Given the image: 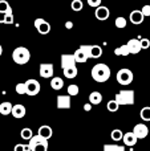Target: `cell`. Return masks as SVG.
Returning a JSON list of instances; mask_svg holds the SVG:
<instances>
[{"mask_svg": "<svg viewBox=\"0 0 150 151\" xmlns=\"http://www.w3.org/2000/svg\"><path fill=\"white\" fill-rule=\"evenodd\" d=\"M90 74L96 82H105L110 78V68L105 64H97L92 68Z\"/></svg>", "mask_w": 150, "mask_h": 151, "instance_id": "obj_1", "label": "cell"}, {"mask_svg": "<svg viewBox=\"0 0 150 151\" xmlns=\"http://www.w3.org/2000/svg\"><path fill=\"white\" fill-rule=\"evenodd\" d=\"M12 58L16 64L19 65H25L31 58V53H29L28 48L25 47H17L12 53Z\"/></svg>", "mask_w": 150, "mask_h": 151, "instance_id": "obj_2", "label": "cell"}, {"mask_svg": "<svg viewBox=\"0 0 150 151\" xmlns=\"http://www.w3.org/2000/svg\"><path fill=\"white\" fill-rule=\"evenodd\" d=\"M114 101L118 104V106L134 104V90H120L114 97Z\"/></svg>", "mask_w": 150, "mask_h": 151, "instance_id": "obj_3", "label": "cell"}, {"mask_svg": "<svg viewBox=\"0 0 150 151\" xmlns=\"http://www.w3.org/2000/svg\"><path fill=\"white\" fill-rule=\"evenodd\" d=\"M116 78H117V81H118L120 85H129V83L133 82L134 76H133V72L130 70V69L122 68V69H120V70L117 72Z\"/></svg>", "mask_w": 150, "mask_h": 151, "instance_id": "obj_4", "label": "cell"}, {"mask_svg": "<svg viewBox=\"0 0 150 151\" xmlns=\"http://www.w3.org/2000/svg\"><path fill=\"white\" fill-rule=\"evenodd\" d=\"M80 48L87 53L88 58H100L102 56V48L100 45H81Z\"/></svg>", "mask_w": 150, "mask_h": 151, "instance_id": "obj_5", "label": "cell"}, {"mask_svg": "<svg viewBox=\"0 0 150 151\" xmlns=\"http://www.w3.org/2000/svg\"><path fill=\"white\" fill-rule=\"evenodd\" d=\"M25 86H27V94L28 96H36V94L40 93V89H41V86H40V82L37 80H35V78H29V80H27L25 82Z\"/></svg>", "mask_w": 150, "mask_h": 151, "instance_id": "obj_6", "label": "cell"}, {"mask_svg": "<svg viewBox=\"0 0 150 151\" xmlns=\"http://www.w3.org/2000/svg\"><path fill=\"white\" fill-rule=\"evenodd\" d=\"M33 24L40 35H48L50 32V24L44 19H36Z\"/></svg>", "mask_w": 150, "mask_h": 151, "instance_id": "obj_7", "label": "cell"}, {"mask_svg": "<svg viewBox=\"0 0 150 151\" xmlns=\"http://www.w3.org/2000/svg\"><path fill=\"white\" fill-rule=\"evenodd\" d=\"M132 133L134 134V137L137 139H144V138H146V137H148L149 129H148V126L144 125V123H138V125L134 126V129H133Z\"/></svg>", "mask_w": 150, "mask_h": 151, "instance_id": "obj_8", "label": "cell"}, {"mask_svg": "<svg viewBox=\"0 0 150 151\" xmlns=\"http://www.w3.org/2000/svg\"><path fill=\"white\" fill-rule=\"evenodd\" d=\"M39 74L43 78H50L53 76V65L52 64H40Z\"/></svg>", "mask_w": 150, "mask_h": 151, "instance_id": "obj_9", "label": "cell"}, {"mask_svg": "<svg viewBox=\"0 0 150 151\" xmlns=\"http://www.w3.org/2000/svg\"><path fill=\"white\" fill-rule=\"evenodd\" d=\"M94 16H96V19H97V20L104 21V20H108V19H109V16H110V12H109V9L106 7H104V5H100L98 8H96Z\"/></svg>", "mask_w": 150, "mask_h": 151, "instance_id": "obj_10", "label": "cell"}, {"mask_svg": "<svg viewBox=\"0 0 150 151\" xmlns=\"http://www.w3.org/2000/svg\"><path fill=\"white\" fill-rule=\"evenodd\" d=\"M125 45L128 47L130 55H137V53H140V50H141L140 40L138 39H130L129 41H128V44H125Z\"/></svg>", "mask_w": 150, "mask_h": 151, "instance_id": "obj_11", "label": "cell"}, {"mask_svg": "<svg viewBox=\"0 0 150 151\" xmlns=\"http://www.w3.org/2000/svg\"><path fill=\"white\" fill-rule=\"evenodd\" d=\"M72 66H76L73 55H61V68H63V70L66 68H72Z\"/></svg>", "mask_w": 150, "mask_h": 151, "instance_id": "obj_12", "label": "cell"}, {"mask_svg": "<svg viewBox=\"0 0 150 151\" xmlns=\"http://www.w3.org/2000/svg\"><path fill=\"white\" fill-rule=\"evenodd\" d=\"M57 109H60V110L71 109V97L69 96H58L57 97Z\"/></svg>", "mask_w": 150, "mask_h": 151, "instance_id": "obj_13", "label": "cell"}, {"mask_svg": "<svg viewBox=\"0 0 150 151\" xmlns=\"http://www.w3.org/2000/svg\"><path fill=\"white\" fill-rule=\"evenodd\" d=\"M37 145H44V146H49L48 145V141L44 138H41L40 135H33L31 139H29L28 142V147H29V151H32L35 146H37Z\"/></svg>", "mask_w": 150, "mask_h": 151, "instance_id": "obj_14", "label": "cell"}, {"mask_svg": "<svg viewBox=\"0 0 150 151\" xmlns=\"http://www.w3.org/2000/svg\"><path fill=\"white\" fill-rule=\"evenodd\" d=\"M25 113H27V109H25V106H23V105L17 104V105H13L12 106V115L16 118V119L23 118L24 115H25Z\"/></svg>", "mask_w": 150, "mask_h": 151, "instance_id": "obj_15", "label": "cell"}, {"mask_svg": "<svg viewBox=\"0 0 150 151\" xmlns=\"http://www.w3.org/2000/svg\"><path fill=\"white\" fill-rule=\"evenodd\" d=\"M52 134H53V130H52L50 126L43 125V126H40L39 127V133H37V135H40L41 138H44V139H47L48 141V139L52 137Z\"/></svg>", "mask_w": 150, "mask_h": 151, "instance_id": "obj_16", "label": "cell"}, {"mask_svg": "<svg viewBox=\"0 0 150 151\" xmlns=\"http://www.w3.org/2000/svg\"><path fill=\"white\" fill-rule=\"evenodd\" d=\"M129 19H130V21H132L134 25H140V24H142V21H144V19H145V17L142 16L141 11L136 9V11H132V13H130Z\"/></svg>", "mask_w": 150, "mask_h": 151, "instance_id": "obj_17", "label": "cell"}, {"mask_svg": "<svg viewBox=\"0 0 150 151\" xmlns=\"http://www.w3.org/2000/svg\"><path fill=\"white\" fill-rule=\"evenodd\" d=\"M73 57H74V61H76V63H80V64L87 63V61L89 60V58H88V56H87V53H85L81 48H79V49L73 53Z\"/></svg>", "mask_w": 150, "mask_h": 151, "instance_id": "obj_18", "label": "cell"}, {"mask_svg": "<svg viewBox=\"0 0 150 151\" xmlns=\"http://www.w3.org/2000/svg\"><path fill=\"white\" fill-rule=\"evenodd\" d=\"M122 141H124L125 146H129V147H132V146H134V145L137 143V141H138V139L136 138V137H134V134H133L132 131H129V133L124 134V138H122Z\"/></svg>", "mask_w": 150, "mask_h": 151, "instance_id": "obj_19", "label": "cell"}, {"mask_svg": "<svg viewBox=\"0 0 150 151\" xmlns=\"http://www.w3.org/2000/svg\"><path fill=\"white\" fill-rule=\"evenodd\" d=\"M102 102V96L100 91H92L89 94V104L90 105H100Z\"/></svg>", "mask_w": 150, "mask_h": 151, "instance_id": "obj_20", "label": "cell"}, {"mask_svg": "<svg viewBox=\"0 0 150 151\" xmlns=\"http://www.w3.org/2000/svg\"><path fill=\"white\" fill-rule=\"evenodd\" d=\"M50 88H52L53 90H61V89L64 88V81H63V78H60V77H53L52 81H50Z\"/></svg>", "mask_w": 150, "mask_h": 151, "instance_id": "obj_21", "label": "cell"}, {"mask_svg": "<svg viewBox=\"0 0 150 151\" xmlns=\"http://www.w3.org/2000/svg\"><path fill=\"white\" fill-rule=\"evenodd\" d=\"M11 113H12V104L8 101L1 102V104H0V114L8 115V114H11Z\"/></svg>", "mask_w": 150, "mask_h": 151, "instance_id": "obj_22", "label": "cell"}, {"mask_svg": "<svg viewBox=\"0 0 150 151\" xmlns=\"http://www.w3.org/2000/svg\"><path fill=\"white\" fill-rule=\"evenodd\" d=\"M64 76H65V78H69V80H72V78H76L77 73H79V70H77L76 66H72V68H66L63 70Z\"/></svg>", "mask_w": 150, "mask_h": 151, "instance_id": "obj_23", "label": "cell"}, {"mask_svg": "<svg viewBox=\"0 0 150 151\" xmlns=\"http://www.w3.org/2000/svg\"><path fill=\"white\" fill-rule=\"evenodd\" d=\"M140 117L142 121H145V122H149L150 121V106H145L141 109L140 111Z\"/></svg>", "mask_w": 150, "mask_h": 151, "instance_id": "obj_24", "label": "cell"}, {"mask_svg": "<svg viewBox=\"0 0 150 151\" xmlns=\"http://www.w3.org/2000/svg\"><path fill=\"white\" fill-rule=\"evenodd\" d=\"M0 12L4 13V15L12 12V9H11V5H9V3H8L7 0H0Z\"/></svg>", "mask_w": 150, "mask_h": 151, "instance_id": "obj_25", "label": "cell"}, {"mask_svg": "<svg viewBox=\"0 0 150 151\" xmlns=\"http://www.w3.org/2000/svg\"><path fill=\"white\" fill-rule=\"evenodd\" d=\"M114 55L116 56H129V49H128L126 45H121V47L116 48L114 49Z\"/></svg>", "mask_w": 150, "mask_h": 151, "instance_id": "obj_26", "label": "cell"}, {"mask_svg": "<svg viewBox=\"0 0 150 151\" xmlns=\"http://www.w3.org/2000/svg\"><path fill=\"white\" fill-rule=\"evenodd\" d=\"M110 137L114 142H120V141H122V138H124V133H122L120 129H116V130L112 131Z\"/></svg>", "mask_w": 150, "mask_h": 151, "instance_id": "obj_27", "label": "cell"}, {"mask_svg": "<svg viewBox=\"0 0 150 151\" xmlns=\"http://www.w3.org/2000/svg\"><path fill=\"white\" fill-rule=\"evenodd\" d=\"M20 135H21V138L23 139H25V141L29 142V139L33 137V133H32V130L29 127H24L23 130L20 131Z\"/></svg>", "mask_w": 150, "mask_h": 151, "instance_id": "obj_28", "label": "cell"}, {"mask_svg": "<svg viewBox=\"0 0 150 151\" xmlns=\"http://www.w3.org/2000/svg\"><path fill=\"white\" fill-rule=\"evenodd\" d=\"M126 24H128V21H126V19H125L124 16H118V17L116 19V21H114V25H116L117 28H120V29L125 28Z\"/></svg>", "mask_w": 150, "mask_h": 151, "instance_id": "obj_29", "label": "cell"}, {"mask_svg": "<svg viewBox=\"0 0 150 151\" xmlns=\"http://www.w3.org/2000/svg\"><path fill=\"white\" fill-rule=\"evenodd\" d=\"M66 91H68V96L72 97V96H77V94L80 93V88L77 85H74V83H72V85L68 86V89H66Z\"/></svg>", "mask_w": 150, "mask_h": 151, "instance_id": "obj_30", "label": "cell"}, {"mask_svg": "<svg viewBox=\"0 0 150 151\" xmlns=\"http://www.w3.org/2000/svg\"><path fill=\"white\" fill-rule=\"evenodd\" d=\"M104 151H125V147L118 146V145H105Z\"/></svg>", "mask_w": 150, "mask_h": 151, "instance_id": "obj_31", "label": "cell"}, {"mask_svg": "<svg viewBox=\"0 0 150 151\" xmlns=\"http://www.w3.org/2000/svg\"><path fill=\"white\" fill-rule=\"evenodd\" d=\"M71 7L74 12H80V11L82 9V7H84V3H82L81 0H73V1L71 3Z\"/></svg>", "mask_w": 150, "mask_h": 151, "instance_id": "obj_32", "label": "cell"}, {"mask_svg": "<svg viewBox=\"0 0 150 151\" xmlns=\"http://www.w3.org/2000/svg\"><path fill=\"white\" fill-rule=\"evenodd\" d=\"M118 104H117L114 99H112V101H109L108 104H106V109L109 110V111H112V113H116L117 110H118Z\"/></svg>", "mask_w": 150, "mask_h": 151, "instance_id": "obj_33", "label": "cell"}, {"mask_svg": "<svg viewBox=\"0 0 150 151\" xmlns=\"http://www.w3.org/2000/svg\"><path fill=\"white\" fill-rule=\"evenodd\" d=\"M15 90H16V93L20 94V96H23V94H27V86H25V83H23V82L17 83V85H16V88H15Z\"/></svg>", "mask_w": 150, "mask_h": 151, "instance_id": "obj_34", "label": "cell"}, {"mask_svg": "<svg viewBox=\"0 0 150 151\" xmlns=\"http://www.w3.org/2000/svg\"><path fill=\"white\" fill-rule=\"evenodd\" d=\"M140 45H141V49H148V48L150 47V40L149 39H145V37H140Z\"/></svg>", "mask_w": 150, "mask_h": 151, "instance_id": "obj_35", "label": "cell"}, {"mask_svg": "<svg viewBox=\"0 0 150 151\" xmlns=\"http://www.w3.org/2000/svg\"><path fill=\"white\" fill-rule=\"evenodd\" d=\"M13 151H29V147H28V145L17 143L15 146V149H13Z\"/></svg>", "mask_w": 150, "mask_h": 151, "instance_id": "obj_36", "label": "cell"}, {"mask_svg": "<svg viewBox=\"0 0 150 151\" xmlns=\"http://www.w3.org/2000/svg\"><path fill=\"white\" fill-rule=\"evenodd\" d=\"M13 13L12 12H9V13H7L5 15V17H4V23L3 24H13Z\"/></svg>", "mask_w": 150, "mask_h": 151, "instance_id": "obj_37", "label": "cell"}, {"mask_svg": "<svg viewBox=\"0 0 150 151\" xmlns=\"http://www.w3.org/2000/svg\"><path fill=\"white\" fill-rule=\"evenodd\" d=\"M88 5L93 8H98L101 5V0H88Z\"/></svg>", "mask_w": 150, "mask_h": 151, "instance_id": "obj_38", "label": "cell"}, {"mask_svg": "<svg viewBox=\"0 0 150 151\" xmlns=\"http://www.w3.org/2000/svg\"><path fill=\"white\" fill-rule=\"evenodd\" d=\"M141 13H142L144 17H146V16H150V5L146 4L142 7V9H141Z\"/></svg>", "mask_w": 150, "mask_h": 151, "instance_id": "obj_39", "label": "cell"}, {"mask_svg": "<svg viewBox=\"0 0 150 151\" xmlns=\"http://www.w3.org/2000/svg\"><path fill=\"white\" fill-rule=\"evenodd\" d=\"M32 151H48V146H44V145H37L35 146Z\"/></svg>", "mask_w": 150, "mask_h": 151, "instance_id": "obj_40", "label": "cell"}, {"mask_svg": "<svg viewBox=\"0 0 150 151\" xmlns=\"http://www.w3.org/2000/svg\"><path fill=\"white\" fill-rule=\"evenodd\" d=\"M65 28L66 29H72V28H73V23H72V21H66V23H65Z\"/></svg>", "mask_w": 150, "mask_h": 151, "instance_id": "obj_41", "label": "cell"}, {"mask_svg": "<svg viewBox=\"0 0 150 151\" xmlns=\"http://www.w3.org/2000/svg\"><path fill=\"white\" fill-rule=\"evenodd\" d=\"M84 110H85V111H90V110H92V105H90V104H85L84 105Z\"/></svg>", "mask_w": 150, "mask_h": 151, "instance_id": "obj_42", "label": "cell"}, {"mask_svg": "<svg viewBox=\"0 0 150 151\" xmlns=\"http://www.w3.org/2000/svg\"><path fill=\"white\" fill-rule=\"evenodd\" d=\"M4 17H5V15L0 12V23H4Z\"/></svg>", "mask_w": 150, "mask_h": 151, "instance_id": "obj_43", "label": "cell"}, {"mask_svg": "<svg viewBox=\"0 0 150 151\" xmlns=\"http://www.w3.org/2000/svg\"><path fill=\"white\" fill-rule=\"evenodd\" d=\"M1 53H3V48H1V45H0V56H1Z\"/></svg>", "mask_w": 150, "mask_h": 151, "instance_id": "obj_44", "label": "cell"}]
</instances>
